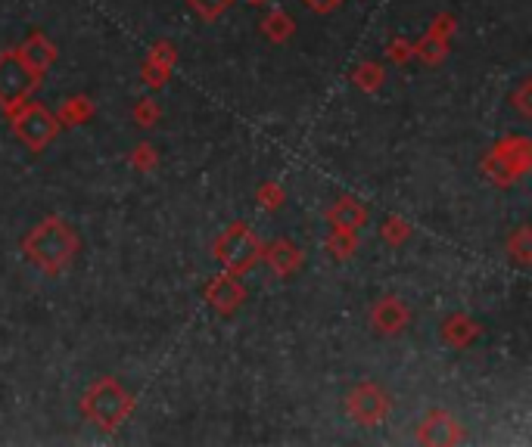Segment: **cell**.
<instances>
[{
  "label": "cell",
  "mask_w": 532,
  "mask_h": 447,
  "mask_svg": "<svg viewBox=\"0 0 532 447\" xmlns=\"http://www.w3.org/2000/svg\"><path fill=\"white\" fill-rule=\"evenodd\" d=\"M32 87V78L22 68L20 59H4L0 62V99H16Z\"/></svg>",
  "instance_id": "obj_1"
},
{
  "label": "cell",
  "mask_w": 532,
  "mask_h": 447,
  "mask_svg": "<svg viewBox=\"0 0 532 447\" xmlns=\"http://www.w3.org/2000/svg\"><path fill=\"white\" fill-rule=\"evenodd\" d=\"M314 6H318V10H324V6H330V4H337V0H312Z\"/></svg>",
  "instance_id": "obj_2"
}]
</instances>
